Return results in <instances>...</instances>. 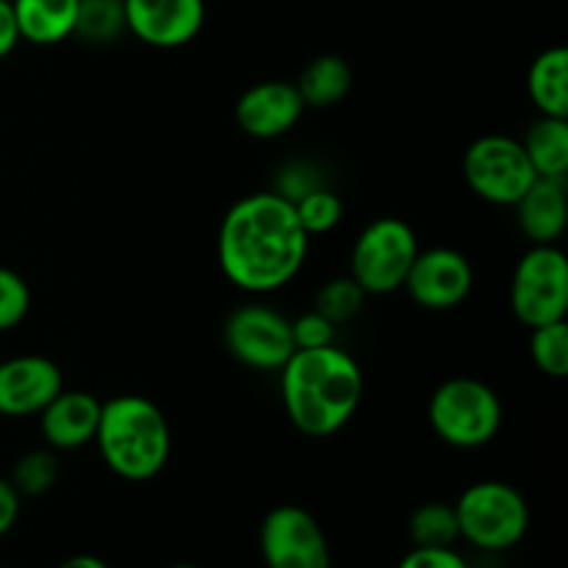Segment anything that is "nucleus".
Returning <instances> with one entry per match:
<instances>
[{"label": "nucleus", "instance_id": "obj_26", "mask_svg": "<svg viewBox=\"0 0 568 568\" xmlns=\"http://www.w3.org/2000/svg\"><path fill=\"white\" fill-rule=\"evenodd\" d=\"M294 214L311 239L325 236V233L336 231L338 222L344 220V200L333 189L316 186L300 200H294Z\"/></svg>", "mask_w": 568, "mask_h": 568}, {"label": "nucleus", "instance_id": "obj_33", "mask_svg": "<svg viewBox=\"0 0 568 568\" xmlns=\"http://www.w3.org/2000/svg\"><path fill=\"white\" fill-rule=\"evenodd\" d=\"M170 568H197V566H192V564H178V566H170Z\"/></svg>", "mask_w": 568, "mask_h": 568}, {"label": "nucleus", "instance_id": "obj_23", "mask_svg": "<svg viewBox=\"0 0 568 568\" xmlns=\"http://www.w3.org/2000/svg\"><path fill=\"white\" fill-rule=\"evenodd\" d=\"M61 464L59 453L50 447L42 449H28L26 455H20L11 469V486L17 488L20 497H42L50 488L59 483Z\"/></svg>", "mask_w": 568, "mask_h": 568}, {"label": "nucleus", "instance_id": "obj_31", "mask_svg": "<svg viewBox=\"0 0 568 568\" xmlns=\"http://www.w3.org/2000/svg\"><path fill=\"white\" fill-rule=\"evenodd\" d=\"M20 42L22 39L20 28H17L14 6H11V0H0V61L14 53V48Z\"/></svg>", "mask_w": 568, "mask_h": 568}, {"label": "nucleus", "instance_id": "obj_15", "mask_svg": "<svg viewBox=\"0 0 568 568\" xmlns=\"http://www.w3.org/2000/svg\"><path fill=\"white\" fill-rule=\"evenodd\" d=\"M100 408H103V403L94 394L61 388L37 414L44 444L55 453H72V449L94 444Z\"/></svg>", "mask_w": 568, "mask_h": 568}, {"label": "nucleus", "instance_id": "obj_32", "mask_svg": "<svg viewBox=\"0 0 568 568\" xmlns=\"http://www.w3.org/2000/svg\"><path fill=\"white\" fill-rule=\"evenodd\" d=\"M55 568H109V564L98 558V555H72V558L61 560Z\"/></svg>", "mask_w": 568, "mask_h": 568}, {"label": "nucleus", "instance_id": "obj_24", "mask_svg": "<svg viewBox=\"0 0 568 568\" xmlns=\"http://www.w3.org/2000/svg\"><path fill=\"white\" fill-rule=\"evenodd\" d=\"M530 358L541 375L564 381L568 377V322H549V325L532 327Z\"/></svg>", "mask_w": 568, "mask_h": 568}, {"label": "nucleus", "instance_id": "obj_2", "mask_svg": "<svg viewBox=\"0 0 568 568\" xmlns=\"http://www.w3.org/2000/svg\"><path fill=\"white\" fill-rule=\"evenodd\" d=\"M364 399V372L347 349L327 344L294 349L281 366V403L288 422L308 438L342 430Z\"/></svg>", "mask_w": 568, "mask_h": 568}, {"label": "nucleus", "instance_id": "obj_34", "mask_svg": "<svg viewBox=\"0 0 568 568\" xmlns=\"http://www.w3.org/2000/svg\"><path fill=\"white\" fill-rule=\"evenodd\" d=\"M81 3H83V0H81Z\"/></svg>", "mask_w": 568, "mask_h": 568}, {"label": "nucleus", "instance_id": "obj_17", "mask_svg": "<svg viewBox=\"0 0 568 568\" xmlns=\"http://www.w3.org/2000/svg\"><path fill=\"white\" fill-rule=\"evenodd\" d=\"M22 42L50 48L75 33L81 0H11Z\"/></svg>", "mask_w": 568, "mask_h": 568}, {"label": "nucleus", "instance_id": "obj_29", "mask_svg": "<svg viewBox=\"0 0 568 568\" xmlns=\"http://www.w3.org/2000/svg\"><path fill=\"white\" fill-rule=\"evenodd\" d=\"M397 568H469L464 560V555L455 547L449 549H425L414 547L403 560H399Z\"/></svg>", "mask_w": 568, "mask_h": 568}, {"label": "nucleus", "instance_id": "obj_14", "mask_svg": "<svg viewBox=\"0 0 568 568\" xmlns=\"http://www.w3.org/2000/svg\"><path fill=\"white\" fill-rule=\"evenodd\" d=\"M64 388L59 364L44 355H14L0 364V416H37Z\"/></svg>", "mask_w": 568, "mask_h": 568}, {"label": "nucleus", "instance_id": "obj_18", "mask_svg": "<svg viewBox=\"0 0 568 568\" xmlns=\"http://www.w3.org/2000/svg\"><path fill=\"white\" fill-rule=\"evenodd\" d=\"M294 87H297L305 109H333L353 89V67H349V61L344 55L322 53L303 67Z\"/></svg>", "mask_w": 568, "mask_h": 568}, {"label": "nucleus", "instance_id": "obj_10", "mask_svg": "<svg viewBox=\"0 0 568 568\" xmlns=\"http://www.w3.org/2000/svg\"><path fill=\"white\" fill-rule=\"evenodd\" d=\"M258 549L266 568H331V544L311 510L277 505L264 516Z\"/></svg>", "mask_w": 568, "mask_h": 568}, {"label": "nucleus", "instance_id": "obj_7", "mask_svg": "<svg viewBox=\"0 0 568 568\" xmlns=\"http://www.w3.org/2000/svg\"><path fill=\"white\" fill-rule=\"evenodd\" d=\"M510 311L525 327L568 316V258L558 244H530L510 277Z\"/></svg>", "mask_w": 568, "mask_h": 568}, {"label": "nucleus", "instance_id": "obj_21", "mask_svg": "<svg viewBox=\"0 0 568 568\" xmlns=\"http://www.w3.org/2000/svg\"><path fill=\"white\" fill-rule=\"evenodd\" d=\"M408 538L414 547L449 549L460 541L458 516L449 503H425L410 514Z\"/></svg>", "mask_w": 568, "mask_h": 568}, {"label": "nucleus", "instance_id": "obj_22", "mask_svg": "<svg viewBox=\"0 0 568 568\" xmlns=\"http://www.w3.org/2000/svg\"><path fill=\"white\" fill-rule=\"evenodd\" d=\"M125 33V9L122 0H83L78 9L75 33L89 44H109Z\"/></svg>", "mask_w": 568, "mask_h": 568}, {"label": "nucleus", "instance_id": "obj_5", "mask_svg": "<svg viewBox=\"0 0 568 568\" xmlns=\"http://www.w3.org/2000/svg\"><path fill=\"white\" fill-rule=\"evenodd\" d=\"M460 541L483 552L514 549L530 530V505L525 494L503 480L471 483L455 503Z\"/></svg>", "mask_w": 568, "mask_h": 568}, {"label": "nucleus", "instance_id": "obj_4", "mask_svg": "<svg viewBox=\"0 0 568 568\" xmlns=\"http://www.w3.org/2000/svg\"><path fill=\"white\" fill-rule=\"evenodd\" d=\"M499 394L477 377H449L427 403V422L447 447L480 449L503 430Z\"/></svg>", "mask_w": 568, "mask_h": 568}, {"label": "nucleus", "instance_id": "obj_11", "mask_svg": "<svg viewBox=\"0 0 568 568\" xmlns=\"http://www.w3.org/2000/svg\"><path fill=\"white\" fill-rule=\"evenodd\" d=\"M475 286L469 258L455 247L419 250L403 288L419 308L453 311L466 303Z\"/></svg>", "mask_w": 568, "mask_h": 568}, {"label": "nucleus", "instance_id": "obj_12", "mask_svg": "<svg viewBox=\"0 0 568 568\" xmlns=\"http://www.w3.org/2000/svg\"><path fill=\"white\" fill-rule=\"evenodd\" d=\"M125 31L159 50H175L197 39L205 0H122Z\"/></svg>", "mask_w": 568, "mask_h": 568}, {"label": "nucleus", "instance_id": "obj_13", "mask_svg": "<svg viewBox=\"0 0 568 568\" xmlns=\"http://www.w3.org/2000/svg\"><path fill=\"white\" fill-rule=\"evenodd\" d=\"M305 111L308 109L292 81H261L239 94L233 116L239 131L247 133L250 139L270 142L297 128Z\"/></svg>", "mask_w": 568, "mask_h": 568}, {"label": "nucleus", "instance_id": "obj_27", "mask_svg": "<svg viewBox=\"0 0 568 568\" xmlns=\"http://www.w3.org/2000/svg\"><path fill=\"white\" fill-rule=\"evenodd\" d=\"M31 311V288L20 272L0 266V333L14 331Z\"/></svg>", "mask_w": 568, "mask_h": 568}, {"label": "nucleus", "instance_id": "obj_9", "mask_svg": "<svg viewBox=\"0 0 568 568\" xmlns=\"http://www.w3.org/2000/svg\"><path fill=\"white\" fill-rule=\"evenodd\" d=\"M222 342L231 358L255 372H281L294 355L292 320L261 303L231 311L222 325Z\"/></svg>", "mask_w": 568, "mask_h": 568}, {"label": "nucleus", "instance_id": "obj_20", "mask_svg": "<svg viewBox=\"0 0 568 568\" xmlns=\"http://www.w3.org/2000/svg\"><path fill=\"white\" fill-rule=\"evenodd\" d=\"M538 178L568 181V116H541L521 139Z\"/></svg>", "mask_w": 568, "mask_h": 568}, {"label": "nucleus", "instance_id": "obj_30", "mask_svg": "<svg viewBox=\"0 0 568 568\" xmlns=\"http://www.w3.org/2000/svg\"><path fill=\"white\" fill-rule=\"evenodd\" d=\"M20 508H22V497L17 494V488L11 486L9 477H0V538L6 532H11V527L17 525L20 519Z\"/></svg>", "mask_w": 568, "mask_h": 568}, {"label": "nucleus", "instance_id": "obj_35", "mask_svg": "<svg viewBox=\"0 0 568 568\" xmlns=\"http://www.w3.org/2000/svg\"><path fill=\"white\" fill-rule=\"evenodd\" d=\"M0 568H3V566H0Z\"/></svg>", "mask_w": 568, "mask_h": 568}, {"label": "nucleus", "instance_id": "obj_25", "mask_svg": "<svg viewBox=\"0 0 568 568\" xmlns=\"http://www.w3.org/2000/svg\"><path fill=\"white\" fill-rule=\"evenodd\" d=\"M366 303V292L353 281L349 275L331 277L327 283H322L320 292L314 297V311H320L325 320H331L333 325H347L355 316L361 314Z\"/></svg>", "mask_w": 568, "mask_h": 568}, {"label": "nucleus", "instance_id": "obj_1", "mask_svg": "<svg viewBox=\"0 0 568 568\" xmlns=\"http://www.w3.org/2000/svg\"><path fill=\"white\" fill-rule=\"evenodd\" d=\"M311 236L294 203L277 192L236 200L222 216L216 258L227 281L247 294H272L288 286L305 266Z\"/></svg>", "mask_w": 568, "mask_h": 568}, {"label": "nucleus", "instance_id": "obj_28", "mask_svg": "<svg viewBox=\"0 0 568 568\" xmlns=\"http://www.w3.org/2000/svg\"><path fill=\"white\" fill-rule=\"evenodd\" d=\"M292 336L297 349H316L336 344V325L320 314V311H308V314L292 320Z\"/></svg>", "mask_w": 568, "mask_h": 568}, {"label": "nucleus", "instance_id": "obj_19", "mask_svg": "<svg viewBox=\"0 0 568 568\" xmlns=\"http://www.w3.org/2000/svg\"><path fill=\"white\" fill-rule=\"evenodd\" d=\"M527 94L541 116H568V50H541L527 70Z\"/></svg>", "mask_w": 568, "mask_h": 568}, {"label": "nucleus", "instance_id": "obj_3", "mask_svg": "<svg viewBox=\"0 0 568 568\" xmlns=\"http://www.w3.org/2000/svg\"><path fill=\"white\" fill-rule=\"evenodd\" d=\"M94 444L103 464L128 483H148L164 471L172 430L164 410L142 394H120L100 408Z\"/></svg>", "mask_w": 568, "mask_h": 568}, {"label": "nucleus", "instance_id": "obj_16", "mask_svg": "<svg viewBox=\"0 0 568 568\" xmlns=\"http://www.w3.org/2000/svg\"><path fill=\"white\" fill-rule=\"evenodd\" d=\"M514 209L516 225L530 244H558L568 227V181L536 178Z\"/></svg>", "mask_w": 568, "mask_h": 568}, {"label": "nucleus", "instance_id": "obj_8", "mask_svg": "<svg viewBox=\"0 0 568 568\" xmlns=\"http://www.w3.org/2000/svg\"><path fill=\"white\" fill-rule=\"evenodd\" d=\"M536 178L525 148L514 136L486 133V136L475 139L464 153L466 186L491 205L514 209Z\"/></svg>", "mask_w": 568, "mask_h": 568}, {"label": "nucleus", "instance_id": "obj_6", "mask_svg": "<svg viewBox=\"0 0 568 568\" xmlns=\"http://www.w3.org/2000/svg\"><path fill=\"white\" fill-rule=\"evenodd\" d=\"M419 236L399 216H381L358 233L349 253V277L366 297L399 292L419 253Z\"/></svg>", "mask_w": 568, "mask_h": 568}]
</instances>
